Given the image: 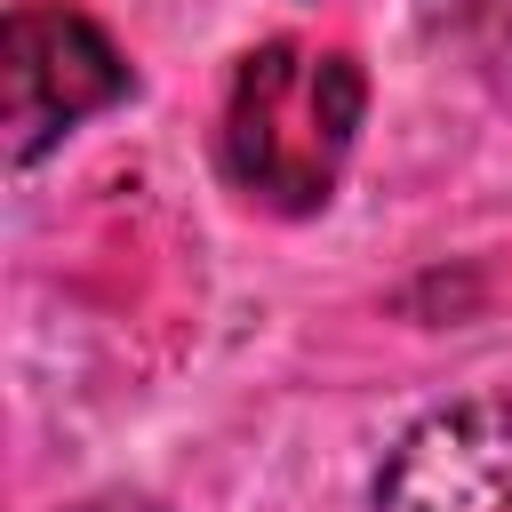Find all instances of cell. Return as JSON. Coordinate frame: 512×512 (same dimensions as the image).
<instances>
[{"label":"cell","mask_w":512,"mask_h":512,"mask_svg":"<svg viewBox=\"0 0 512 512\" xmlns=\"http://www.w3.org/2000/svg\"><path fill=\"white\" fill-rule=\"evenodd\" d=\"M80 512H152L144 496H96V504H80Z\"/></svg>","instance_id":"cell-5"},{"label":"cell","mask_w":512,"mask_h":512,"mask_svg":"<svg viewBox=\"0 0 512 512\" xmlns=\"http://www.w3.org/2000/svg\"><path fill=\"white\" fill-rule=\"evenodd\" d=\"M376 512H512V400H456L424 416L392 448Z\"/></svg>","instance_id":"cell-3"},{"label":"cell","mask_w":512,"mask_h":512,"mask_svg":"<svg viewBox=\"0 0 512 512\" xmlns=\"http://www.w3.org/2000/svg\"><path fill=\"white\" fill-rule=\"evenodd\" d=\"M360 112H368V80L344 48L264 40L240 56L224 96V168L248 200L280 216H312L344 176Z\"/></svg>","instance_id":"cell-1"},{"label":"cell","mask_w":512,"mask_h":512,"mask_svg":"<svg viewBox=\"0 0 512 512\" xmlns=\"http://www.w3.org/2000/svg\"><path fill=\"white\" fill-rule=\"evenodd\" d=\"M128 96V56L112 48V32L64 0H24L8 8L0 32V128H8V160H40L56 136H72L88 112Z\"/></svg>","instance_id":"cell-2"},{"label":"cell","mask_w":512,"mask_h":512,"mask_svg":"<svg viewBox=\"0 0 512 512\" xmlns=\"http://www.w3.org/2000/svg\"><path fill=\"white\" fill-rule=\"evenodd\" d=\"M432 32L456 40L496 96H512V0H432Z\"/></svg>","instance_id":"cell-4"}]
</instances>
